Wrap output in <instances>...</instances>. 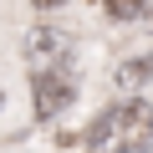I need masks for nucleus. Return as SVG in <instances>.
Wrapping results in <instances>:
<instances>
[{
  "instance_id": "nucleus-5",
  "label": "nucleus",
  "mask_w": 153,
  "mask_h": 153,
  "mask_svg": "<svg viewBox=\"0 0 153 153\" xmlns=\"http://www.w3.org/2000/svg\"><path fill=\"white\" fill-rule=\"evenodd\" d=\"M102 10H107L112 21H138V16L148 10V0H102Z\"/></svg>"
},
{
  "instance_id": "nucleus-3",
  "label": "nucleus",
  "mask_w": 153,
  "mask_h": 153,
  "mask_svg": "<svg viewBox=\"0 0 153 153\" xmlns=\"http://www.w3.org/2000/svg\"><path fill=\"white\" fill-rule=\"evenodd\" d=\"M26 61L41 71V66H56V61H66L71 56V36L61 31V26H31V36H26Z\"/></svg>"
},
{
  "instance_id": "nucleus-8",
  "label": "nucleus",
  "mask_w": 153,
  "mask_h": 153,
  "mask_svg": "<svg viewBox=\"0 0 153 153\" xmlns=\"http://www.w3.org/2000/svg\"><path fill=\"white\" fill-rule=\"evenodd\" d=\"M0 102H5V92H0Z\"/></svg>"
},
{
  "instance_id": "nucleus-1",
  "label": "nucleus",
  "mask_w": 153,
  "mask_h": 153,
  "mask_svg": "<svg viewBox=\"0 0 153 153\" xmlns=\"http://www.w3.org/2000/svg\"><path fill=\"white\" fill-rule=\"evenodd\" d=\"M87 143L97 153H148L153 148V102L143 97H123L107 112H97Z\"/></svg>"
},
{
  "instance_id": "nucleus-2",
  "label": "nucleus",
  "mask_w": 153,
  "mask_h": 153,
  "mask_svg": "<svg viewBox=\"0 0 153 153\" xmlns=\"http://www.w3.org/2000/svg\"><path fill=\"white\" fill-rule=\"evenodd\" d=\"M76 97V71L71 61H56V66H41L31 76V102H36V117H56L66 112V102Z\"/></svg>"
},
{
  "instance_id": "nucleus-6",
  "label": "nucleus",
  "mask_w": 153,
  "mask_h": 153,
  "mask_svg": "<svg viewBox=\"0 0 153 153\" xmlns=\"http://www.w3.org/2000/svg\"><path fill=\"white\" fill-rule=\"evenodd\" d=\"M36 10H56V5H66V0H31Z\"/></svg>"
},
{
  "instance_id": "nucleus-4",
  "label": "nucleus",
  "mask_w": 153,
  "mask_h": 153,
  "mask_svg": "<svg viewBox=\"0 0 153 153\" xmlns=\"http://www.w3.org/2000/svg\"><path fill=\"white\" fill-rule=\"evenodd\" d=\"M148 82H153V56H133V61L117 66V87H123V92H138V87H148Z\"/></svg>"
},
{
  "instance_id": "nucleus-7",
  "label": "nucleus",
  "mask_w": 153,
  "mask_h": 153,
  "mask_svg": "<svg viewBox=\"0 0 153 153\" xmlns=\"http://www.w3.org/2000/svg\"><path fill=\"white\" fill-rule=\"evenodd\" d=\"M143 16H148V21H153V0H148V10H143Z\"/></svg>"
}]
</instances>
